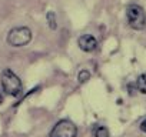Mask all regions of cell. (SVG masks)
Wrapping results in <instances>:
<instances>
[{
    "label": "cell",
    "mask_w": 146,
    "mask_h": 137,
    "mask_svg": "<svg viewBox=\"0 0 146 137\" xmlns=\"http://www.w3.org/2000/svg\"><path fill=\"white\" fill-rule=\"evenodd\" d=\"M95 137H109V130L105 126L95 127Z\"/></svg>",
    "instance_id": "cell-7"
},
{
    "label": "cell",
    "mask_w": 146,
    "mask_h": 137,
    "mask_svg": "<svg viewBox=\"0 0 146 137\" xmlns=\"http://www.w3.org/2000/svg\"><path fill=\"white\" fill-rule=\"evenodd\" d=\"M136 89L140 93L146 94V73H143V74H140L137 77V80H136Z\"/></svg>",
    "instance_id": "cell-6"
},
{
    "label": "cell",
    "mask_w": 146,
    "mask_h": 137,
    "mask_svg": "<svg viewBox=\"0 0 146 137\" xmlns=\"http://www.w3.org/2000/svg\"><path fill=\"white\" fill-rule=\"evenodd\" d=\"M140 130L146 133V120H143V121L140 123Z\"/></svg>",
    "instance_id": "cell-10"
},
{
    "label": "cell",
    "mask_w": 146,
    "mask_h": 137,
    "mask_svg": "<svg viewBox=\"0 0 146 137\" xmlns=\"http://www.w3.org/2000/svg\"><path fill=\"white\" fill-rule=\"evenodd\" d=\"M32 40V32L29 27H15L7 34V43L13 47L26 46Z\"/></svg>",
    "instance_id": "cell-3"
},
{
    "label": "cell",
    "mask_w": 146,
    "mask_h": 137,
    "mask_svg": "<svg viewBox=\"0 0 146 137\" xmlns=\"http://www.w3.org/2000/svg\"><path fill=\"white\" fill-rule=\"evenodd\" d=\"M2 87H3V92L6 94L13 96V97L20 96L22 89H23L20 79L12 70H9V68H6L2 74Z\"/></svg>",
    "instance_id": "cell-1"
},
{
    "label": "cell",
    "mask_w": 146,
    "mask_h": 137,
    "mask_svg": "<svg viewBox=\"0 0 146 137\" xmlns=\"http://www.w3.org/2000/svg\"><path fill=\"white\" fill-rule=\"evenodd\" d=\"M3 99H5V97H3V93H2V92H0V104H2V103H3Z\"/></svg>",
    "instance_id": "cell-11"
},
{
    "label": "cell",
    "mask_w": 146,
    "mask_h": 137,
    "mask_svg": "<svg viewBox=\"0 0 146 137\" xmlns=\"http://www.w3.org/2000/svg\"><path fill=\"white\" fill-rule=\"evenodd\" d=\"M78 128L70 120H60L50 131V137H76Z\"/></svg>",
    "instance_id": "cell-4"
},
{
    "label": "cell",
    "mask_w": 146,
    "mask_h": 137,
    "mask_svg": "<svg viewBox=\"0 0 146 137\" xmlns=\"http://www.w3.org/2000/svg\"><path fill=\"white\" fill-rule=\"evenodd\" d=\"M78 44H79V47H80L83 51L90 53V51L96 50V47H98V40H96L92 34H83V36L79 37Z\"/></svg>",
    "instance_id": "cell-5"
},
{
    "label": "cell",
    "mask_w": 146,
    "mask_h": 137,
    "mask_svg": "<svg viewBox=\"0 0 146 137\" xmlns=\"http://www.w3.org/2000/svg\"><path fill=\"white\" fill-rule=\"evenodd\" d=\"M127 23L135 30H142L146 26V13L139 5H129L126 9Z\"/></svg>",
    "instance_id": "cell-2"
},
{
    "label": "cell",
    "mask_w": 146,
    "mask_h": 137,
    "mask_svg": "<svg viewBox=\"0 0 146 137\" xmlns=\"http://www.w3.org/2000/svg\"><path fill=\"white\" fill-rule=\"evenodd\" d=\"M89 79H90V73H89L88 70H82V72L79 73V76H78L79 83H86Z\"/></svg>",
    "instance_id": "cell-9"
},
{
    "label": "cell",
    "mask_w": 146,
    "mask_h": 137,
    "mask_svg": "<svg viewBox=\"0 0 146 137\" xmlns=\"http://www.w3.org/2000/svg\"><path fill=\"white\" fill-rule=\"evenodd\" d=\"M46 19H47V22H49V26H50V29H52V30H54V29L57 27V24H56V17H54V13H53V12H49V13H47V16H46Z\"/></svg>",
    "instance_id": "cell-8"
}]
</instances>
